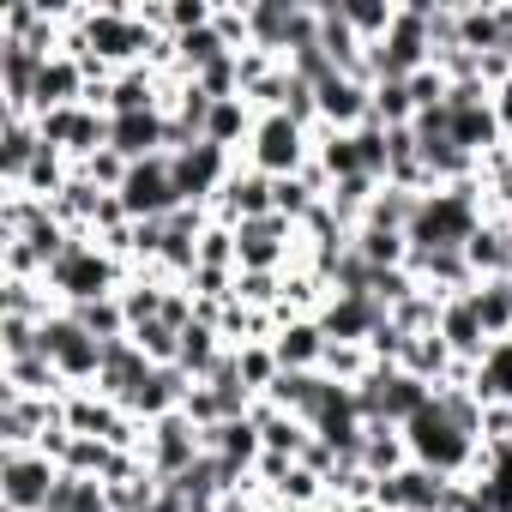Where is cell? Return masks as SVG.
Masks as SVG:
<instances>
[{"mask_svg": "<svg viewBox=\"0 0 512 512\" xmlns=\"http://www.w3.org/2000/svg\"><path fill=\"white\" fill-rule=\"evenodd\" d=\"M133 278V266H121L115 253H103L91 235H73V247L49 266V290L61 308H85V302H103V296H121V284Z\"/></svg>", "mask_w": 512, "mask_h": 512, "instance_id": "6da1fadb", "label": "cell"}, {"mask_svg": "<svg viewBox=\"0 0 512 512\" xmlns=\"http://www.w3.org/2000/svg\"><path fill=\"white\" fill-rule=\"evenodd\" d=\"M404 446H410V464H422V470H434V476H464V470H470V452H476V434L458 428V422L440 410V398H434L428 410H416V416L404 422Z\"/></svg>", "mask_w": 512, "mask_h": 512, "instance_id": "7a4b0ae2", "label": "cell"}, {"mask_svg": "<svg viewBox=\"0 0 512 512\" xmlns=\"http://www.w3.org/2000/svg\"><path fill=\"white\" fill-rule=\"evenodd\" d=\"M428 7H434V0H398V25L386 31V43L368 49V73H374V85H380V79H416L422 67H434Z\"/></svg>", "mask_w": 512, "mask_h": 512, "instance_id": "3957f363", "label": "cell"}, {"mask_svg": "<svg viewBox=\"0 0 512 512\" xmlns=\"http://www.w3.org/2000/svg\"><path fill=\"white\" fill-rule=\"evenodd\" d=\"M241 157L260 169V175L284 181V175H302V169L314 163V133L296 127L290 115H260V121H253V139H247Z\"/></svg>", "mask_w": 512, "mask_h": 512, "instance_id": "277c9868", "label": "cell"}, {"mask_svg": "<svg viewBox=\"0 0 512 512\" xmlns=\"http://www.w3.org/2000/svg\"><path fill=\"white\" fill-rule=\"evenodd\" d=\"M43 356L55 362V374H61L67 386H97V374H103V344H97L67 308L43 320Z\"/></svg>", "mask_w": 512, "mask_h": 512, "instance_id": "5b68a950", "label": "cell"}, {"mask_svg": "<svg viewBox=\"0 0 512 512\" xmlns=\"http://www.w3.org/2000/svg\"><path fill=\"white\" fill-rule=\"evenodd\" d=\"M61 482V464L43 452H0V512H43Z\"/></svg>", "mask_w": 512, "mask_h": 512, "instance_id": "8992f818", "label": "cell"}, {"mask_svg": "<svg viewBox=\"0 0 512 512\" xmlns=\"http://www.w3.org/2000/svg\"><path fill=\"white\" fill-rule=\"evenodd\" d=\"M235 169H241V157H235V151H223V145H205V139L169 157V175H175L181 205H211Z\"/></svg>", "mask_w": 512, "mask_h": 512, "instance_id": "52a82bcc", "label": "cell"}, {"mask_svg": "<svg viewBox=\"0 0 512 512\" xmlns=\"http://www.w3.org/2000/svg\"><path fill=\"white\" fill-rule=\"evenodd\" d=\"M199 452H205V440H199V428L175 410V416H163V422H151L145 428V470L157 476V482H175V476H187L193 464H199Z\"/></svg>", "mask_w": 512, "mask_h": 512, "instance_id": "ba28073f", "label": "cell"}, {"mask_svg": "<svg viewBox=\"0 0 512 512\" xmlns=\"http://www.w3.org/2000/svg\"><path fill=\"white\" fill-rule=\"evenodd\" d=\"M37 133H43V145H55V151L73 157V169H79L85 157H97V151L109 145V115L73 103V109H49V115H37Z\"/></svg>", "mask_w": 512, "mask_h": 512, "instance_id": "9c48e42d", "label": "cell"}, {"mask_svg": "<svg viewBox=\"0 0 512 512\" xmlns=\"http://www.w3.org/2000/svg\"><path fill=\"white\" fill-rule=\"evenodd\" d=\"M121 205H127L133 223H157V217H169V211L181 205L175 175H169V157H145V163H133L127 181H121Z\"/></svg>", "mask_w": 512, "mask_h": 512, "instance_id": "30bf717a", "label": "cell"}, {"mask_svg": "<svg viewBox=\"0 0 512 512\" xmlns=\"http://www.w3.org/2000/svg\"><path fill=\"white\" fill-rule=\"evenodd\" d=\"M211 217L217 223H253V217H272V175H260L247 157H241V169L223 181V193L211 199Z\"/></svg>", "mask_w": 512, "mask_h": 512, "instance_id": "8fae6325", "label": "cell"}, {"mask_svg": "<svg viewBox=\"0 0 512 512\" xmlns=\"http://www.w3.org/2000/svg\"><path fill=\"white\" fill-rule=\"evenodd\" d=\"M314 97H320V127H332V133H356L374 115V85H362L350 73H332L326 85H314Z\"/></svg>", "mask_w": 512, "mask_h": 512, "instance_id": "7c38bea8", "label": "cell"}, {"mask_svg": "<svg viewBox=\"0 0 512 512\" xmlns=\"http://www.w3.org/2000/svg\"><path fill=\"white\" fill-rule=\"evenodd\" d=\"M446 482L452 476H434L422 464H404V470H392L380 482L374 506H386V512H434V506H446Z\"/></svg>", "mask_w": 512, "mask_h": 512, "instance_id": "4fadbf2b", "label": "cell"}, {"mask_svg": "<svg viewBox=\"0 0 512 512\" xmlns=\"http://www.w3.org/2000/svg\"><path fill=\"white\" fill-rule=\"evenodd\" d=\"M320 326H326L332 344H368V338L386 326V308L368 302V296H332V302L320 308Z\"/></svg>", "mask_w": 512, "mask_h": 512, "instance_id": "5bb4252c", "label": "cell"}, {"mask_svg": "<svg viewBox=\"0 0 512 512\" xmlns=\"http://www.w3.org/2000/svg\"><path fill=\"white\" fill-rule=\"evenodd\" d=\"M109 145H115L127 163L169 157V115H163V109H151V115H121V121H109Z\"/></svg>", "mask_w": 512, "mask_h": 512, "instance_id": "9a60e30c", "label": "cell"}, {"mask_svg": "<svg viewBox=\"0 0 512 512\" xmlns=\"http://www.w3.org/2000/svg\"><path fill=\"white\" fill-rule=\"evenodd\" d=\"M440 338H446V350H452L458 362H476V368H482V356L494 350V338H488V332H482V320H476L470 290H464V296H452V302L440 308Z\"/></svg>", "mask_w": 512, "mask_h": 512, "instance_id": "2e32d148", "label": "cell"}, {"mask_svg": "<svg viewBox=\"0 0 512 512\" xmlns=\"http://www.w3.org/2000/svg\"><path fill=\"white\" fill-rule=\"evenodd\" d=\"M326 326L320 320H290V326H278V338H272V356H278V368L284 374H320V362H326Z\"/></svg>", "mask_w": 512, "mask_h": 512, "instance_id": "e0dca14e", "label": "cell"}, {"mask_svg": "<svg viewBox=\"0 0 512 512\" xmlns=\"http://www.w3.org/2000/svg\"><path fill=\"white\" fill-rule=\"evenodd\" d=\"M464 260H470L476 284L512 278V223H506V217H482V229L464 241Z\"/></svg>", "mask_w": 512, "mask_h": 512, "instance_id": "ac0fdd59", "label": "cell"}, {"mask_svg": "<svg viewBox=\"0 0 512 512\" xmlns=\"http://www.w3.org/2000/svg\"><path fill=\"white\" fill-rule=\"evenodd\" d=\"M187 392H193V380L181 374V368H151V380L127 398V416H139L145 428L151 422H163V416H175L181 404H187Z\"/></svg>", "mask_w": 512, "mask_h": 512, "instance_id": "d6986e66", "label": "cell"}, {"mask_svg": "<svg viewBox=\"0 0 512 512\" xmlns=\"http://www.w3.org/2000/svg\"><path fill=\"white\" fill-rule=\"evenodd\" d=\"M199 440H205V452H217V458L235 464V470H253V464H260V452H266L260 422H253V416H229V422H217V428H199Z\"/></svg>", "mask_w": 512, "mask_h": 512, "instance_id": "ffe728a7", "label": "cell"}, {"mask_svg": "<svg viewBox=\"0 0 512 512\" xmlns=\"http://www.w3.org/2000/svg\"><path fill=\"white\" fill-rule=\"evenodd\" d=\"M37 145H43V133H37L31 115H0V187H19L25 181Z\"/></svg>", "mask_w": 512, "mask_h": 512, "instance_id": "44dd1931", "label": "cell"}, {"mask_svg": "<svg viewBox=\"0 0 512 512\" xmlns=\"http://www.w3.org/2000/svg\"><path fill=\"white\" fill-rule=\"evenodd\" d=\"M0 392H19V398H67L73 386L55 374L49 356H19V362H0Z\"/></svg>", "mask_w": 512, "mask_h": 512, "instance_id": "7402d4cb", "label": "cell"}, {"mask_svg": "<svg viewBox=\"0 0 512 512\" xmlns=\"http://www.w3.org/2000/svg\"><path fill=\"white\" fill-rule=\"evenodd\" d=\"M253 422H260V440H266V452H284V458H302L308 446H314V428L302 422V416H290V410H272L266 398L247 410Z\"/></svg>", "mask_w": 512, "mask_h": 512, "instance_id": "603a6c76", "label": "cell"}, {"mask_svg": "<svg viewBox=\"0 0 512 512\" xmlns=\"http://www.w3.org/2000/svg\"><path fill=\"white\" fill-rule=\"evenodd\" d=\"M356 464H362V470H374L380 482H386L392 470H404V464H410L404 428H398V422H368V428H362V452H356Z\"/></svg>", "mask_w": 512, "mask_h": 512, "instance_id": "cb8c5ba5", "label": "cell"}, {"mask_svg": "<svg viewBox=\"0 0 512 512\" xmlns=\"http://www.w3.org/2000/svg\"><path fill=\"white\" fill-rule=\"evenodd\" d=\"M0 314H19V320H49V314H61V302H55V290H49V278H0Z\"/></svg>", "mask_w": 512, "mask_h": 512, "instance_id": "d4e9b609", "label": "cell"}, {"mask_svg": "<svg viewBox=\"0 0 512 512\" xmlns=\"http://www.w3.org/2000/svg\"><path fill=\"white\" fill-rule=\"evenodd\" d=\"M223 350H229V344H223V332H217L211 320H193V326L181 332V356H175V368H181L187 380H205V374L223 362Z\"/></svg>", "mask_w": 512, "mask_h": 512, "instance_id": "484cf974", "label": "cell"}, {"mask_svg": "<svg viewBox=\"0 0 512 512\" xmlns=\"http://www.w3.org/2000/svg\"><path fill=\"white\" fill-rule=\"evenodd\" d=\"M320 392H326V374H278V386L266 392V404H272V410H290V416H302V422H314Z\"/></svg>", "mask_w": 512, "mask_h": 512, "instance_id": "4316f807", "label": "cell"}, {"mask_svg": "<svg viewBox=\"0 0 512 512\" xmlns=\"http://www.w3.org/2000/svg\"><path fill=\"white\" fill-rule=\"evenodd\" d=\"M470 302H476V320H482V332H488L494 344L512 338V278H488V284H476Z\"/></svg>", "mask_w": 512, "mask_h": 512, "instance_id": "83f0119b", "label": "cell"}, {"mask_svg": "<svg viewBox=\"0 0 512 512\" xmlns=\"http://www.w3.org/2000/svg\"><path fill=\"white\" fill-rule=\"evenodd\" d=\"M314 163L332 175V187H338L344 175H368V169H362V151H356V133H332V127L314 133Z\"/></svg>", "mask_w": 512, "mask_h": 512, "instance_id": "f1b7e54d", "label": "cell"}, {"mask_svg": "<svg viewBox=\"0 0 512 512\" xmlns=\"http://www.w3.org/2000/svg\"><path fill=\"white\" fill-rule=\"evenodd\" d=\"M380 187H386V181H380V175H344V181H338V187H332V193H326V205H332V211H338V217H344V229H350V235H356V229H362V217H368V205H374V193H380Z\"/></svg>", "mask_w": 512, "mask_h": 512, "instance_id": "f546056e", "label": "cell"}, {"mask_svg": "<svg viewBox=\"0 0 512 512\" xmlns=\"http://www.w3.org/2000/svg\"><path fill=\"white\" fill-rule=\"evenodd\" d=\"M404 374H416V380H428V386H440L446 380V368H452V350H446V338L440 332H416L410 344H404V362H398Z\"/></svg>", "mask_w": 512, "mask_h": 512, "instance_id": "4dcf8cb0", "label": "cell"}, {"mask_svg": "<svg viewBox=\"0 0 512 512\" xmlns=\"http://www.w3.org/2000/svg\"><path fill=\"white\" fill-rule=\"evenodd\" d=\"M476 404H512V338H500L476 368Z\"/></svg>", "mask_w": 512, "mask_h": 512, "instance_id": "1f68e13d", "label": "cell"}, {"mask_svg": "<svg viewBox=\"0 0 512 512\" xmlns=\"http://www.w3.org/2000/svg\"><path fill=\"white\" fill-rule=\"evenodd\" d=\"M350 247L362 253V260L374 266V272H392V266H410V235H392V229H356L350 235Z\"/></svg>", "mask_w": 512, "mask_h": 512, "instance_id": "d6a6232c", "label": "cell"}, {"mask_svg": "<svg viewBox=\"0 0 512 512\" xmlns=\"http://www.w3.org/2000/svg\"><path fill=\"white\" fill-rule=\"evenodd\" d=\"M416 205H422V193H404V187H380L362 223H368V229H392V235H410V223H416Z\"/></svg>", "mask_w": 512, "mask_h": 512, "instance_id": "836d02e7", "label": "cell"}, {"mask_svg": "<svg viewBox=\"0 0 512 512\" xmlns=\"http://www.w3.org/2000/svg\"><path fill=\"white\" fill-rule=\"evenodd\" d=\"M344 7V19H350V31L374 49V43H386V31L398 25V0H338Z\"/></svg>", "mask_w": 512, "mask_h": 512, "instance_id": "e575fe53", "label": "cell"}, {"mask_svg": "<svg viewBox=\"0 0 512 512\" xmlns=\"http://www.w3.org/2000/svg\"><path fill=\"white\" fill-rule=\"evenodd\" d=\"M73 181V157H61L55 145H37V157H31V169H25V193H37V199H55L61 187Z\"/></svg>", "mask_w": 512, "mask_h": 512, "instance_id": "d590c367", "label": "cell"}, {"mask_svg": "<svg viewBox=\"0 0 512 512\" xmlns=\"http://www.w3.org/2000/svg\"><path fill=\"white\" fill-rule=\"evenodd\" d=\"M97 344H115V338H127L133 326H127V314H121V296H103V302H85V308H67Z\"/></svg>", "mask_w": 512, "mask_h": 512, "instance_id": "8d00e7d4", "label": "cell"}, {"mask_svg": "<svg viewBox=\"0 0 512 512\" xmlns=\"http://www.w3.org/2000/svg\"><path fill=\"white\" fill-rule=\"evenodd\" d=\"M163 296H169V284H157V278H127L121 284V314H127V326H145V320H157L163 314Z\"/></svg>", "mask_w": 512, "mask_h": 512, "instance_id": "74e56055", "label": "cell"}, {"mask_svg": "<svg viewBox=\"0 0 512 512\" xmlns=\"http://www.w3.org/2000/svg\"><path fill=\"white\" fill-rule=\"evenodd\" d=\"M320 374L338 380V386H362V380L374 374V356H368V344H326Z\"/></svg>", "mask_w": 512, "mask_h": 512, "instance_id": "f35d334b", "label": "cell"}, {"mask_svg": "<svg viewBox=\"0 0 512 512\" xmlns=\"http://www.w3.org/2000/svg\"><path fill=\"white\" fill-rule=\"evenodd\" d=\"M235 368H241V386L253 392V398H266L272 386H278V356H272V344H247V350H235Z\"/></svg>", "mask_w": 512, "mask_h": 512, "instance_id": "ab89813d", "label": "cell"}, {"mask_svg": "<svg viewBox=\"0 0 512 512\" xmlns=\"http://www.w3.org/2000/svg\"><path fill=\"white\" fill-rule=\"evenodd\" d=\"M235 302L278 314L284 308V272H235Z\"/></svg>", "mask_w": 512, "mask_h": 512, "instance_id": "60d3db41", "label": "cell"}, {"mask_svg": "<svg viewBox=\"0 0 512 512\" xmlns=\"http://www.w3.org/2000/svg\"><path fill=\"white\" fill-rule=\"evenodd\" d=\"M368 121H380V127H410V121H416L410 85H404V79H380V85H374V115H368Z\"/></svg>", "mask_w": 512, "mask_h": 512, "instance_id": "b9f144b4", "label": "cell"}, {"mask_svg": "<svg viewBox=\"0 0 512 512\" xmlns=\"http://www.w3.org/2000/svg\"><path fill=\"white\" fill-rule=\"evenodd\" d=\"M314 205H320V193H314L302 175H284V181H272V211H278L284 223H296V229H302V217H308Z\"/></svg>", "mask_w": 512, "mask_h": 512, "instance_id": "7bdbcfd3", "label": "cell"}, {"mask_svg": "<svg viewBox=\"0 0 512 512\" xmlns=\"http://www.w3.org/2000/svg\"><path fill=\"white\" fill-rule=\"evenodd\" d=\"M211 31H217L235 55H241V49H253V19H247V0H217Z\"/></svg>", "mask_w": 512, "mask_h": 512, "instance_id": "ee69618b", "label": "cell"}, {"mask_svg": "<svg viewBox=\"0 0 512 512\" xmlns=\"http://www.w3.org/2000/svg\"><path fill=\"white\" fill-rule=\"evenodd\" d=\"M133 344L157 362V368H175V356H181V332L175 326H163V320H145V326H133Z\"/></svg>", "mask_w": 512, "mask_h": 512, "instance_id": "f6af8a7d", "label": "cell"}, {"mask_svg": "<svg viewBox=\"0 0 512 512\" xmlns=\"http://www.w3.org/2000/svg\"><path fill=\"white\" fill-rule=\"evenodd\" d=\"M127 169H133V163H127V157H121L115 145H103L97 157H85V163H79V175H85L91 187H103V193H121V181H127Z\"/></svg>", "mask_w": 512, "mask_h": 512, "instance_id": "bcb514c9", "label": "cell"}, {"mask_svg": "<svg viewBox=\"0 0 512 512\" xmlns=\"http://www.w3.org/2000/svg\"><path fill=\"white\" fill-rule=\"evenodd\" d=\"M199 266H223V272H235V229H229V223L211 217V229L199 235Z\"/></svg>", "mask_w": 512, "mask_h": 512, "instance_id": "7dc6e473", "label": "cell"}, {"mask_svg": "<svg viewBox=\"0 0 512 512\" xmlns=\"http://www.w3.org/2000/svg\"><path fill=\"white\" fill-rule=\"evenodd\" d=\"M482 440H488L494 452L512 446V404H482Z\"/></svg>", "mask_w": 512, "mask_h": 512, "instance_id": "c3c4849f", "label": "cell"}, {"mask_svg": "<svg viewBox=\"0 0 512 512\" xmlns=\"http://www.w3.org/2000/svg\"><path fill=\"white\" fill-rule=\"evenodd\" d=\"M296 464H302V458H284V452H260V464H253V476H260V488L272 494V488H278V482H284V476H290Z\"/></svg>", "mask_w": 512, "mask_h": 512, "instance_id": "681fc988", "label": "cell"}, {"mask_svg": "<svg viewBox=\"0 0 512 512\" xmlns=\"http://www.w3.org/2000/svg\"><path fill=\"white\" fill-rule=\"evenodd\" d=\"M488 109H494V121H500V133H506V139H512V79H506V85H494V91H488Z\"/></svg>", "mask_w": 512, "mask_h": 512, "instance_id": "f907efd6", "label": "cell"}, {"mask_svg": "<svg viewBox=\"0 0 512 512\" xmlns=\"http://www.w3.org/2000/svg\"><path fill=\"white\" fill-rule=\"evenodd\" d=\"M434 512H458V506H434Z\"/></svg>", "mask_w": 512, "mask_h": 512, "instance_id": "816d5d0a", "label": "cell"}, {"mask_svg": "<svg viewBox=\"0 0 512 512\" xmlns=\"http://www.w3.org/2000/svg\"><path fill=\"white\" fill-rule=\"evenodd\" d=\"M506 145H512V139H506Z\"/></svg>", "mask_w": 512, "mask_h": 512, "instance_id": "f5cc1de1", "label": "cell"}]
</instances>
